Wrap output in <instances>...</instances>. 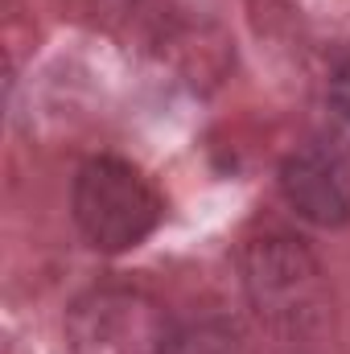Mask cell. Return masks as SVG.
<instances>
[{"mask_svg":"<svg viewBox=\"0 0 350 354\" xmlns=\"http://www.w3.org/2000/svg\"><path fill=\"white\" fill-rule=\"evenodd\" d=\"M66 342L75 354H174L181 346L169 309L128 284L83 292L66 313Z\"/></svg>","mask_w":350,"mask_h":354,"instance_id":"1","label":"cell"},{"mask_svg":"<svg viewBox=\"0 0 350 354\" xmlns=\"http://www.w3.org/2000/svg\"><path fill=\"white\" fill-rule=\"evenodd\" d=\"M75 223L95 252H128L153 235L161 223L157 189L128 161L95 157L75 177Z\"/></svg>","mask_w":350,"mask_h":354,"instance_id":"2","label":"cell"},{"mask_svg":"<svg viewBox=\"0 0 350 354\" xmlns=\"http://www.w3.org/2000/svg\"><path fill=\"white\" fill-rule=\"evenodd\" d=\"M280 189L288 206L317 223V227H347L350 223V165L334 149L309 145L293 153L280 169Z\"/></svg>","mask_w":350,"mask_h":354,"instance_id":"3","label":"cell"},{"mask_svg":"<svg viewBox=\"0 0 350 354\" xmlns=\"http://www.w3.org/2000/svg\"><path fill=\"white\" fill-rule=\"evenodd\" d=\"M248 284L268 313H297V305H305V292L313 288V264L288 239H272L256 248Z\"/></svg>","mask_w":350,"mask_h":354,"instance_id":"4","label":"cell"},{"mask_svg":"<svg viewBox=\"0 0 350 354\" xmlns=\"http://www.w3.org/2000/svg\"><path fill=\"white\" fill-rule=\"evenodd\" d=\"M330 95H334V103H338V111L350 120V62L347 66H338L334 71V83H330Z\"/></svg>","mask_w":350,"mask_h":354,"instance_id":"5","label":"cell"}]
</instances>
